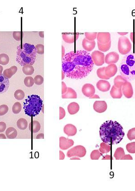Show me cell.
I'll list each match as a JSON object with an SVG mask.
<instances>
[{
    "mask_svg": "<svg viewBox=\"0 0 135 191\" xmlns=\"http://www.w3.org/2000/svg\"><path fill=\"white\" fill-rule=\"evenodd\" d=\"M62 71L67 77L82 79L93 70L94 63L90 53L85 51H72L62 59Z\"/></svg>",
    "mask_w": 135,
    "mask_h": 191,
    "instance_id": "obj_1",
    "label": "cell"
},
{
    "mask_svg": "<svg viewBox=\"0 0 135 191\" xmlns=\"http://www.w3.org/2000/svg\"><path fill=\"white\" fill-rule=\"evenodd\" d=\"M99 134L103 142L109 145L118 144L123 139L125 133L123 127L118 122L108 120L100 128Z\"/></svg>",
    "mask_w": 135,
    "mask_h": 191,
    "instance_id": "obj_2",
    "label": "cell"
},
{
    "mask_svg": "<svg viewBox=\"0 0 135 191\" xmlns=\"http://www.w3.org/2000/svg\"><path fill=\"white\" fill-rule=\"evenodd\" d=\"M37 51L33 45L25 43L18 46L16 61L23 67L27 65H32L35 61Z\"/></svg>",
    "mask_w": 135,
    "mask_h": 191,
    "instance_id": "obj_3",
    "label": "cell"
},
{
    "mask_svg": "<svg viewBox=\"0 0 135 191\" xmlns=\"http://www.w3.org/2000/svg\"><path fill=\"white\" fill-rule=\"evenodd\" d=\"M120 74L127 81L135 80V51L123 57L119 65Z\"/></svg>",
    "mask_w": 135,
    "mask_h": 191,
    "instance_id": "obj_4",
    "label": "cell"
},
{
    "mask_svg": "<svg viewBox=\"0 0 135 191\" xmlns=\"http://www.w3.org/2000/svg\"><path fill=\"white\" fill-rule=\"evenodd\" d=\"M43 101L40 96L35 95L28 96L24 102L25 114L30 117H35L38 115L41 110Z\"/></svg>",
    "mask_w": 135,
    "mask_h": 191,
    "instance_id": "obj_5",
    "label": "cell"
},
{
    "mask_svg": "<svg viewBox=\"0 0 135 191\" xmlns=\"http://www.w3.org/2000/svg\"><path fill=\"white\" fill-rule=\"evenodd\" d=\"M132 45L128 37H120L118 42V49L119 52L123 55L128 54L132 50Z\"/></svg>",
    "mask_w": 135,
    "mask_h": 191,
    "instance_id": "obj_6",
    "label": "cell"
},
{
    "mask_svg": "<svg viewBox=\"0 0 135 191\" xmlns=\"http://www.w3.org/2000/svg\"><path fill=\"white\" fill-rule=\"evenodd\" d=\"M86 154V149L82 145H78L69 149L67 152V156L68 158L76 156L79 158L84 157Z\"/></svg>",
    "mask_w": 135,
    "mask_h": 191,
    "instance_id": "obj_7",
    "label": "cell"
},
{
    "mask_svg": "<svg viewBox=\"0 0 135 191\" xmlns=\"http://www.w3.org/2000/svg\"><path fill=\"white\" fill-rule=\"evenodd\" d=\"M92 59L94 64L100 67L105 63V55L104 53L100 51H94L91 55Z\"/></svg>",
    "mask_w": 135,
    "mask_h": 191,
    "instance_id": "obj_8",
    "label": "cell"
},
{
    "mask_svg": "<svg viewBox=\"0 0 135 191\" xmlns=\"http://www.w3.org/2000/svg\"><path fill=\"white\" fill-rule=\"evenodd\" d=\"M122 92L126 98H130L133 96V90L132 84L128 81H126L122 88Z\"/></svg>",
    "mask_w": 135,
    "mask_h": 191,
    "instance_id": "obj_9",
    "label": "cell"
},
{
    "mask_svg": "<svg viewBox=\"0 0 135 191\" xmlns=\"http://www.w3.org/2000/svg\"><path fill=\"white\" fill-rule=\"evenodd\" d=\"M82 91L84 95L90 98L93 96L95 93L94 86L91 84H86L82 86Z\"/></svg>",
    "mask_w": 135,
    "mask_h": 191,
    "instance_id": "obj_10",
    "label": "cell"
},
{
    "mask_svg": "<svg viewBox=\"0 0 135 191\" xmlns=\"http://www.w3.org/2000/svg\"><path fill=\"white\" fill-rule=\"evenodd\" d=\"M74 144V142L72 139H68L64 137L59 138V148L62 150H67Z\"/></svg>",
    "mask_w": 135,
    "mask_h": 191,
    "instance_id": "obj_11",
    "label": "cell"
},
{
    "mask_svg": "<svg viewBox=\"0 0 135 191\" xmlns=\"http://www.w3.org/2000/svg\"><path fill=\"white\" fill-rule=\"evenodd\" d=\"M10 82L9 79L2 74L0 75V94L6 93L9 88Z\"/></svg>",
    "mask_w": 135,
    "mask_h": 191,
    "instance_id": "obj_12",
    "label": "cell"
},
{
    "mask_svg": "<svg viewBox=\"0 0 135 191\" xmlns=\"http://www.w3.org/2000/svg\"><path fill=\"white\" fill-rule=\"evenodd\" d=\"M119 59V55L116 52H111L106 55L105 62L108 65L114 64L117 63Z\"/></svg>",
    "mask_w": 135,
    "mask_h": 191,
    "instance_id": "obj_13",
    "label": "cell"
},
{
    "mask_svg": "<svg viewBox=\"0 0 135 191\" xmlns=\"http://www.w3.org/2000/svg\"><path fill=\"white\" fill-rule=\"evenodd\" d=\"M98 42L101 44H106L111 41V35L109 32H99L97 37Z\"/></svg>",
    "mask_w": 135,
    "mask_h": 191,
    "instance_id": "obj_14",
    "label": "cell"
},
{
    "mask_svg": "<svg viewBox=\"0 0 135 191\" xmlns=\"http://www.w3.org/2000/svg\"><path fill=\"white\" fill-rule=\"evenodd\" d=\"M107 108L108 105L105 101H96L93 104V109L98 113L104 112Z\"/></svg>",
    "mask_w": 135,
    "mask_h": 191,
    "instance_id": "obj_15",
    "label": "cell"
},
{
    "mask_svg": "<svg viewBox=\"0 0 135 191\" xmlns=\"http://www.w3.org/2000/svg\"><path fill=\"white\" fill-rule=\"evenodd\" d=\"M96 86L98 90L103 92L108 91L110 90L111 85L108 81L100 80L97 82Z\"/></svg>",
    "mask_w": 135,
    "mask_h": 191,
    "instance_id": "obj_16",
    "label": "cell"
},
{
    "mask_svg": "<svg viewBox=\"0 0 135 191\" xmlns=\"http://www.w3.org/2000/svg\"><path fill=\"white\" fill-rule=\"evenodd\" d=\"M118 71V68L115 64L109 65L108 67H106L105 69V74L109 78H111L116 74Z\"/></svg>",
    "mask_w": 135,
    "mask_h": 191,
    "instance_id": "obj_17",
    "label": "cell"
},
{
    "mask_svg": "<svg viewBox=\"0 0 135 191\" xmlns=\"http://www.w3.org/2000/svg\"><path fill=\"white\" fill-rule=\"evenodd\" d=\"M96 45L95 41H89L87 40L85 38L82 40V47L86 51L90 52L94 49Z\"/></svg>",
    "mask_w": 135,
    "mask_h": 191,
    "instance_id": "obj_18",
    "label": "cell"
},
{
    "mask_svg": "<svg viewBox=\"0 0 135 191\" xmlns=\"http://www.w3.org/2000/svg\"><path fill=\"white\" fill-rule=\"evenodd\" d=\"M64 132L68 136H74L77 134L76 127L72 124H68L64 127Z\"/></svg>",
    "mask_w": 135,
    "mask_h": 191,
    "instance_id": "obj_19",
    "label": "cell"
},
{
    "mask_svg": "<svg viewBox=\"0 0 135 191\" xmlns=\"http://www.w3.org/2000/svg\"><path fill=\"white\" fill-rule=\"evenodd\" d=\"M111 97L113 98H120L122 96V88H118L113 85L110 92Z\"/></svg>",
    "mask_w": 135,
    "mask_h": 191,
    "instance_id": "obj_20",
    "label": "cell"
},
{
    "mask_svg": "<svg viewBox=\"0 0 135 191\" xmlns=\"http://www.w3.org/2000/svg\"><path fill=\"white\" fill-rule=\"evenodd\" d=\"M68 111L71 115L77 114L79 110V105L76 102L70 103L68 106Z\"/></svg>",
    "mask_w": 135,
    "mask_h": 191,
    "instance_id": "obj_21",
    "label": "cell"
},
{
    "mask_svg": "<svg viewBox=\"0 0 135 191\" xmlns=\"http://www.w3.org/2000/svg\"><path fill=\"white\" fill-rule=\"evenodd\" d=\"M63 98H77V94L76 91L71 88L68 87L66 93L62 95Z\"/></svg>",
    "mask_w": 135,
    "mask_h": 191,
    "instance_id": "obj_22",
    "label": "cell"
},
{
    "mask_svg": "<svg viewBox=\"0 0 135 191\" xmlns=\"http://www.w3.org/2000/svg\"><path fill=\"white\" fill-rule=\"evenodd\" d=\"M17 67L16 66H12L10 68L7 69L4 71L3 75L8 79L11 78L13 75L17 73Z\"/></svg>",
    "mask_w": 135,
    "mask_h": 191,
    "instance_id": "obj_23",
    "label": "cell"
},
{
    "mask_svg": "<svg viewBox=\"0 0 135 191\" xmlns=\"http://www.w3.org/2000/svg\"><path fill=\"white\" fill-rule=\"evenodd\" d=\"M29 128L31 132L33 133H37L41 129V124L37 121H33L30 123Z\"/></svg>",
    "mask_w": 135,
    "mask_h": 191,
    "instance_id": "obj_24",
    "label": "cell"
},
{
    "mask_svg": "<svg viewBox=\"0 0 135 191\" xmlns=\"http://www.w3.org/2000/svg\"><path fill=\"white\" fill-rule=\"evenodd\" d=\"M126 81L122 75H118L114 79V85L118 88H122V86Z\"/></svg>",
    "mask_w": 135,
    "mask_h": 191,
    "instance_id": "obj_25",
    "label": "cell"
},
{
    "mask_svg": "<svg viewBox=\"0 0 135 191\" xmlns=\"http://www.w3.org/2000/svg\"><path fill=\"white\" fill-rule=\"evenodd\" d=\"M6 134L8 138L14 139L17 136V132L13 127H9L6 130Z\"/></svg>",
    "mask_w": 135,
    "mask_h": 191,
    "instance_id": "obj_26",
    "label": "cell"
},
{
    "mask_svg": "<svg viewBox=\"0 0 135 191\" xmlns=\"http://www.w3.org/2000/svg\"><path fill=\"white\" fill-rule=\"evenodd\" d=\"M125 155V152L123 148H118L116 150L114 154V157L115 158L116 160H122L124 156Z\"/></svg>",
    "mask_w": 135,
    "mask_h": 191,
    "instance_id": "obj_27",
    "label": "cell"
},
{
    "mask_svg": "<svg viewBox=\"0 0 135 191\" xmlns=\"http://www.w3.org/2000/svg\"><path fill=\"white\" fill-rule=\"evenodd\" d=\"M75 35L74 34L65 33L62 35L64 41L67 43L71 44L74 42Z\"/></svg>",
    "mask_w": 135,
    "mask_h": 191,
    "instance_id": "obj_28",
    "label": "cell"
},
{
    "mask_svg": "<svg viewBox=\"0 0 135 191\" xmlns=\"http://www.w3.org/2000/svg\"><path fill=\"white\" fill-rule=\"evenodd\" d=\"M22 71L25 75H31L34 73V68L32 67V65H27L23 66Z\"/></svg>",
    "mask_w": 135,
    "mask_h": 191,
    "instance_id": "obj_29",
    "label": "cell"
},
{
    "mask_svg": "<svg viewBox=\"0 0 135 191\" xmlns=\"http://www.w3.org/2000/svg\"><path fill=\"white\" fill-rule=\"evenodd\" d=\"M17 126L21 130H25L27 128V121L25 118H20L17 122Z\"/></svg>",
    "mask_w": 135,
    "mask_h": 191,
    "instance_id": "obj_30",
    "label": "cell"
},
{
    "mask_svg": "<svg viewBox=\"0 0 135 191\" xmlns=\"http://www.w3.org/2000/svg\"><path fill=\"white\" fill-rule=\"evenodd\" d=\"M110 150H111L110 145L106 144L104 142L101 143L100 148H99V151L102 154H107L110 151Z\"/></svg>",
    "mask_w": 135,
    "mask_h": 191,
    "instance_id": "obj_31",
    "label": "cell"
},
{
    "mask_svg": "<svg viewBox=\"0 0 135 191\" xmlns=\"http://www.w3.org/2000/svg\"><path fill=\"white\" fill-rule=\"evenodd\" d=\"M105 67L98 69L97 71V75H98V78L101 79L109 80L110 78L108 77L105 74Z\"/></svg>",
    "mask_w": 135,
    "mask_h": 191,
    "instance_id": "obj_32",
    "label": "cell"
},
{
    "mask_svg": "<svg viewBox=\"0 0 135 191\" xmlns=\"http://www.w3.org/2000/svg\"><path fill=\"white\" fill-rule=\"evenodd\" d=\"M111 46V41L106 44H101L98 42V48L99 51L102 52H107L110 49Z\"/></svg>",
    "mask_w": 135,
    "mask_h": 191,
    "instance_id": "obj_33",
    "label": "cell"
},
{
    "mask_svg": "<svg viewBox=\"0 0 135 191\" xmlns=\"http://www.w3.org/2000/svg\"><path fill=\"white\" fill-rule=\"evenodd\" d=\"M21 109H22V106H21V104L20 102H15L12 106V112L14 114H17L21 112Z\"/></svg>",
    "mask_w": 135,
    "mask_h": 191,
    "instance_id": "obj_34",
    "label": "cell"
},
{
    "mask_svg": "<svg viewBox=\"0 0 135 191\" xmlns=\"http://www.w3.org/2000/svg\"><path fill=\"white\" fill-rule=\"evenodd\" d=\"M85 38L89 41H94L97 38V32H85Z\"/></svg>",
    "mask_w": 135,
    "mask_h": 191,
    "instance_id": "obj_35",
    "label": "cell"
},
{
    "mask_svg": "<svg viewBox=\"0 0 135 191\" xmlns=\"http://www.w3.org/2000/svg\"><path fill=\"white\" fill-rule=\"evenodd\" d=\"M24 92L21 90H18L15 91L14 93V97L16 100H21L25 98Z\"/></svg>",
    "mask_w": 135,
    "mask_h": 191,
    "instance_id": "obj_36",
    "label": "cell"
},
{
    "mask_svg": "<svg viewBox=\"0 0 135 191\" xmlns=\"http://www.w3.org/2000/svg\"><path fill=\"white\" fill-rule=\"evenodd\" d=\"M9 57L6 54H0V64L2 65H7L9 62Z\"/></svg>",
    "mask_w": 135,
    "mask_h": 191,
    "instance_id": "obj_37",
    "label": "cell"
},
{
    "mask_svg": "<svg viewBox=\"0 0 135 191\" xmlns=\"http://www.w3.org/2000/svg\"><path fill=\"white\" fill-rule=\"evenodd\" d=\"M102 155V154L99 151V150H94L90 154V158L92 160H98Z\"/></svg>",
    "mask_w": 135,
    "mask_h": 191,
    "instance_id": "obj_38",
    "label": "cell"
},
{
    "mask_svg": "<svg viewBox=\"0 0 135 191\" xmlns=\"http://www.w3.org/2000/svg\"><path fill=\"white\" fill-rule=\"evenodd\" d=\"M25 85L27 87H31L33 86L34 84V80L31 76H27L24 79Z\"/></svg>",
    "mask_w": 135,
    "mask_h": 191,
    "instance_id": "obj_39",
    "label": "cell"
},
{
    "mask_svg": "<svg viewBox=\"0 0 135 191\" xmlns=\"http://www.w3.org/2000/svg\"><path fill=\"white\" fill-rule=\"evenodd\" d=\"M126 149L130 154H135V142L129 143L126 145Z\"/></svg>",
    "mask_w": 135,
    "mask_h": 191,
    "instance_id": "obj_40",
    "label": "cell"
},
{
    "mask_svg": "<svg viewBox=\"0 0 135 191\" xmlns=\"http://www.w3.org/2000/svg\"><path fill=\"white\" fill-rule=\"evenodd\" d=\"M9 110V108L6 104H2L0 106V116H3L6 114Z\"/></svg>",
    "mask_w": 135,
    "mask_h": 191,
    "instance_id": "obj_41",
    "label": "cell"
},
{
    "mask_svg": "<svg viewBox=\"0 0 135 191\" xmlns=\"http://www.w3.org/2000/svg\"><path fill=\"white\" fill-rule=\"evenodd\" d=\"M127 136L130 141L135 139V128L130 129L128 132Z\"/></svg>",
    "mask_w": 135,
    "mask_h": 191,
    "instance_id": "obj_42",
    "label": "cell"
},
{
    "mask_svg": "<svg viewBox=\"0 0 135 191\" xmlns=\"http://www.w3.org/2000/svg\"><path fill=\"white\" fill-rule=\"evenodd\" d=\"M34 80V83L36 85H41L44 82V78L42 76L40 75H36Z\"/></svg>",
    "mask_w": 135,
    "mask_h": 191,
    "instance_id": "obj_43",
    "label": "cell"
},
{
    "mask_svg": "<svg viewBox=\"0 0 135 191\" xmlns=\"http://www.w3.org/2000/svg\"><path fill=\"white\" fill-rule=\"evenodd\" d=\"M37 53L39 54L43 55L44 54V46L42 44H38L35 46Z\"/></svg>",
    "mask_w": 135,
    "mask_h": 191,
    "instance_id": "obj_44",
    "label": "cell"
},
{
    "mask_svg": "<svg viewBox=\"0 0 135 191\" xmlns=\"http://www.w3.org/2000/svg\"><path fill=\"white\" fill-rule=\"evenodd\" d=\"M21 31H14L13 37L14 39L17 41H21Z\"/></svg>",
    "mask_w": 135,
    "mask_h": 191,
    "instance_id": "obj_45",
    "label": "cell"
},
{
    "mask_svg": "<svg viewBox=\"0 0 135 191\" xmlns=\"http://www.w3.org/2000/svg\"><path fill=\"white\" fill-rule=\"evenodd\" d=\"M65 109L61 107H59V119H63L65 116Z\"/></svg>",
    "mask_w": 135,
    "mask_h": 191,
    "instance_id": "obj_46",
    "label": "cell"
},
{
    "mask_svg": "<svg viewBox=\"0 0 135 191\" xmlns=\"http://www.w3.org/2000/svg\"><path fill=\"white\" fill-rule=\"evenodd\" d=\"M7 125L4 122H0V133H2L6 130Z\"/></svg>",
    "mask_w": 135,
    "mask_h": 191,
    "instance_id": "obj_47",
    "label": "cell"
},
{
    "mask_svg": "<svg viewBox=\"0 0 135 191\" xmlns=\"http://www.w3.org/2000/svg\"><path fill=\"white\" fill-rule=\"evenodd\" d=\"M67 87L66 84L64 82H62V94H65L67 91Z\"/></svg>",
    "mask_w": 135,
    "mask_h": 191,
    "instance_id": "obj_48",
    "label": "cell"
},
{
    "mask_svg": "<svg viewBox=\"0 0 135 191\" xmlns=\"http://www.w3.org/2000/svg\"><path fill=\"white\" fill-rule=\"evenodd\" d=\"M133 158L130 154L125 155L122 158V160H132Z\"/></svg>",
    "mask_w": 135,
    "mask_h": 191,
    "instance_id": "obj_49",
    "label": "cell"
},
{
    "mask_svg": "<svg viewBox=\"0 0 135 191\" xmlns=\"http://www.w3.org/2000/svg\"><path fill=\"white\" fill-rule=\"evenodd\" d=\"M130 38H131L132 41L135 43V32H131L130 34Z\"/></svg>",
    "mask_w": 135,
    "mask_h": 191,
    "instance_id": "obj_50",
    "label": "cell"
},
{
    "mask_svg": "<svg viewBox=\"0 0 135 191\" xmlns=\"http://www.w3.org/2000/svg\"><path fill=\"white\" fill-rule=\"evenodd\" d=\"M65 155L64 152L61 151H59V159L60 160H63L65 159Z\"/></svg>",
    "mask_w": 135,
    "mask_h": 191,
    "instance_id": "obj_51",
    "label": "cell"
},
{
    "mask_svg": "<svg viewBox=\"0 0 135 191\" xmlns=\"http://www.w3.org/2000/svg\"><path fill=\"white\" fill-rule=\"evenodd\" d=\"M65 55V48L64 46H62V59L64 58Z\"/></svg>",
    "mask_w": 135,
    "mask_h": 191,
    "instance_id": "obj_52",
    "label": "cell"
},
{
    "mask_svg": "<svg viewBox=\"0 0 135 191\" xmlns=\"http://www.w3.org/2000/svg\"><path fill=\"white\" fill-rule=\"evenodd\" d=\"M37 139H44V134H39L37 137H36Z\"/></svg>",
    "mask_w": 135,
    "mask_h": 191,
    "instance_id": "obj_53",
    "label": "cell"
},
{
    "mask_svg": "<svg viewBox=\"0 0 135 191\" xmlns=\"http://www.w3.org/2000/svg\"><path fill=\"white\" fill-rule=\"evenodd\" d=\"M89 98H100V97H99V96H98V95H93V96H92V97H91Z\"/></svg>",
    "mask_w": 135,
    "mask_h": 191,
    "instance_id": "obj_54",
    "label": "cell"
},
{
    "mask_svg": "<svg viewBox=\"0 0 135 191\" xmlns=\"http://www.w3.org/2000/svg\"><path fill=\"white\" fill-rule=\"evenodd\" d=\"M6 138H7L4 134H0V139H6Z\"/></svg>",
    "mask_w": 135,
    "mask_h": 191,
    "instance_id": "obj_55",
    "label": "cell"
},
{
    "mask_svg": "<svg viewBox=\"0 0 135 191\" xmlns=\"http://www.w3.org/2000/svg\"><path fill=\"white\" fill-rule=\"evenodd\" d=\"M111 157L109 155H106V156H105V157H103V158H102V160L103 159H111Z\"/></svg>",
    "mask_w": 135,
    "mask_h": 191,
    "instance_id": "obj_56",
    "label": "cell"
},
{
    "mask_svg": "<svg viewBox=\"0 0 135 191\" xmlns=\"http://www.w3.org/2000/svg\"><path fill=\"white\" fill-rule=\"evenodd\" d=\"M118 33L121 35H124L128 34V32H118Z\"/></svg>",
    "mask_w": 135,
    "mask_h": 191,
    "instance_id": "obj_57",
    "label": "cell"
},
{
    "mask_svg": "<svg viewBox=\"0 0 135 191\" xmlns=\"http://www.w3.org/2000/svg\"><path fill=\"white\" fill-rule=\"evenodd\" d=\"M3 68L2 66L0 65V75H1L2 74V72H3Z\"/></svg>",
    "mask_w": 135,
    "mask_h": 191,
    "instance_id": "obj_58",
    "label": "cell"
},
{
    "mask_svg": "<svg viewBox=\"0 0 135 191\" xmlns=\"http://www.w3.org/2000/svg\"><path fill=\"white\" fill-rule=\"evenodd\" d=\"M65 78V74L64 73V71H62V80H64Z\"/></svg>",
    "mask_w": 135,
    "mask_h": 191,
    "instance_id": "obj_59",
    "label": "cell"
},
{
    "mask_svg": "<svg viewBox=\"0 0 135 191\" xmlns=\"http://www.w3.org/2000/svg\"><path fill=\"white\" fill-rule=\"evenodd\" d=\"M44 32H42V31H41V32H39V35H40V37H41L42 38H44Z\"/></svg>",
    "mask_w": 135,
    "mask_h": 191,
    "instance_id": "obj_60",
    "label": "cell"
},
{
    "mask_svg": "<svg viewBox=\"0 0 135 191\" xmlns=\"http://www.w3.org/2000/svg\"><path fill=\"white\" fill-rule=\"evenodd\" d=\"M70 159H79V160H80V158H70Z\"/></svg>",
    "mask_w": 135,
    "mask_h": 191,
    "instance_id": "obj_61",
    "label": "cell"
}]
</instances>
